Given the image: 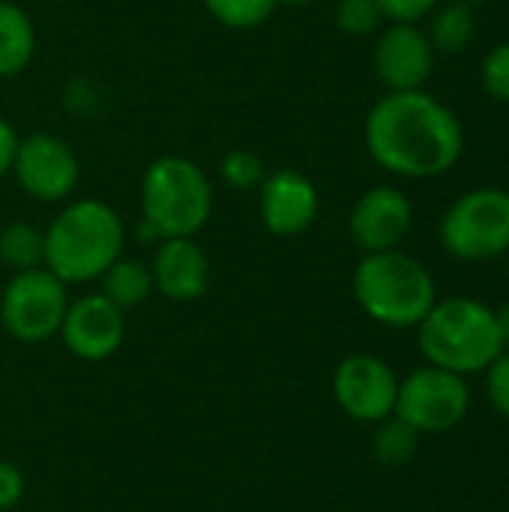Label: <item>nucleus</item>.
I'll list each match as a JSON object with an SVG mask.
<instances>
[{
	"label": "nucleus",
	"mask_w": 509,
	"mask_h": 512,
	"mask_svg": "<svg viewBox=\"0 0 509 512\" xmlns=\"http://www.w3.org/2000/svg\"><path fill=\"white\" fill-rule=\"evenodd\" d=\"M363 141L384 171L408 180L447 174L465 150L459 117L423 90L381 96L366 114Z\"/></svg>",
	"instance_id": "1"
},
{
	"label": "nucleus",
	"mask_w": 509,
	"mask_h": 512,
	"mask_svg": "<svg viewBox=\"0 0 509 512\" xmlns=\"http://www.w3.org/2000/svg\"><path fill=\"white\" fill-rule=\"evenodd\" d=\"M126 228L117 210L96 198L66 204L45 228V267L66 285L99 282L123 255Z\"/></svg>",
	"instance_id": "2"
},
{
	"label": "nucleus",
	"mask_w": 509,
	"mask_h": 512,
	"mask_svg": "<svg viewBox=\"0 0 509 512\" xmlns=\"http://www.w3.org/2000/svg\"><path fill=\"white\" fill-rule=\"evenodd\" d=\"M213 213V183L204 168L186 156H162L141 177V225L144 243L195 237Z\"/></svg>",
	"instance_id": "3"
},
{
	"label": "nucleus",
	"mask_w": 509,
	"mask_h": 512,
	"mask_svg": "<svg viewBox=\"0 0 509 512\" xmlns=\"http://www.w3.org/2000/svg\"><path fill=\"white\" fill-rule=\"evenodd\" d=\"M417 342L429 366L462 378L483 375L504 351L495 309L474 297L435 300L429 315L417 324Z\"/></svg>",
	"instance_id": "4"
},
{
	"label": "nucleus",
	"mask_w": 509,
	"mask_h": 512,
	"mask_svg": "<svg viewBox=\"0 0 509 512\" xmlns=\"http://www.w3.org/2000/svg\"><path fill=\"white\" fill-rule=\"evenodd\" d=\"M351 291L357 306L381 327L411 330L438 300V288L426 264L402 249L369 252L354 270Z\"/></svg>",
	"instance_id": "5"
},
{
	"label": "nucleus",
	"mask_w": 509,
	"mask_h": 512,
	"mask_svg": "<svg viewBox=\"0 0 509 512\" xmlns=\"http://www.w3.org/2000/svg\"><path fill=\"white\" fill-rule=\"evenodd\" d=\"M441 246L468 264H483L509 252V192L483 186L456 198L441 216Z\"/></svg>",
	"instance_id": "6"
},
{
	"label": "nucleus",
	"mask_w": 509,
	"mask_h": 512,
	"mask_svg": "<svg viewBox=\"0 0 509 512\" xmlns=\"http://www.w3.org/2000/svg\"><path fill=\"white\" fill-rule=\"evenodd\" d=\"M468 414H471V387L468 378L456 372L426 363L399 381L393 417H399L420 435L453 432L468 420Z\"/></svg>",
	"instance_id": "7"
},
{
	"label": "nucleus",
	"mask_w": 509,
	"mask_h": 512,
	"mask_svg": "<svg viewBox=\"0 0 509 512\" xmlns=\"http://www.w3.org/2000/svg\"><path fill=\"white\" fill-rule=\"evenodd\" d=\"M69 285L57 279L48 267L15 273L0 294V324L3 330L27 345L48 342L60 333L63 315L69 309Z\"/></svg>",
	"instance_id": "8"
},
{
	"label": "nucleus",
	"mask_w": 509,
	"mask_h": 512,
	"mask_svg": "<svg viewBox=\"0 0 509 512\" xmlns=\"http://www.w3.org/2000/svg\"><path fill=\"white\" fill-rule=\"evenodd\" d=\"M399 375L375 354H351L333 372V399L357 423L375 426L396 411Z\"/></svg>",
	"instance_id": "9"
},
{
	"label": "nucleus",
	"mask_w": 509,
	"mask_h": 512,
	"mask_svg": "<svg viewBox=\"0 0 509 512\" xmlns=\"http://www.w3.org/2000/svg\"><path fill=\"white\" fill-rule=\"evenodd\" d=\"M12 174L30 198L42 204H57L75 192L81 165H78L75 150L63 138L36 132V135L18 138Z\"/></svg>",
	"instance_id": "10"
},
{
	"label": "nucleus",
	"mask_w": 509,
	"mask_h": 512,
	"mask_svg": "<svg viewBox=\"0 0 509 512\" xmlns=\"http://www.w3.org/2000/svg\"><path fill=\"white\" fill-rule=\"evenodd\" d=\"M57 336L72 357L84 363H102L114 357L126 339V312L102 294H84L69 300Z\"/></svg>",
	"instance_id": "11"
},
{
	"label": "nucleus",
	"mask_w": 509,
	"mask_h": 512,
	"mask_svg": "<svg viewBox=\"0 0 509 512\" xmlns=\"http://www.w3.org/2000/svg\"><path fill=\"white\" fill-rule=\"evenodd\" d=\"M318 189L297 168H276L258 186V216L273 237H297L318 216Z\"/></svg>",
	"instance_id": "12"
},
{
	"label": "nucleus",
	"mask_w": 509,
	"mask_h": 512,
	"mask_svg": "<svg viewBox=\"0 0 509 512\" xmlns=\"http://www.w3.org/2000/svg\"><path fill=\"white\" fill-rule=\"evenodd\" d=\"M414 225V207L396 186H375L363 192L348 216L351 240L369 252H390L405 243Z\"/></svg>",
	"instance_id": "13"
},
{
	"label": "nucleus",
	"mask_w": 509,
	"mask_h": 512,
	"mask_svg": "<svg viewBox=\"0 0 509 512\" xmlns=\"http://www.w3.org/2000/svg\"><path fill=\"white\" fill-rule=\"evenodd\" d=\"M375 75L390 93L423 90L435 69V48L423 27L417 24H390L375 42Z\"/></svg>",
	"instance_id": "14"
},
{
	"label": "nucleus",
	"mask_w": 509,
	"mask_h": 512,
	"mask_svg": "<svg viewBox=\"0 0 509 512\" xmlns=\"http://www.w3.org/2000/svg\"><path fill=\"white\" fill-rule=\"evenodd\" d=\"M150 273L153 291L174 303H192L210 288V258L195 243V237H174L156 243Z\"/></svg>",
	"instance_id": "15"
},
{
	"label": "nucleus",
	"mask_w": 509,
	"mask_h": 512,
	"mask_svg": "<svg viewBox=\"0 0 509 512\" xmlns=\"http://www.w3.org/2000/svg\"><path fill=\"white\" fill-rule=\"evenodd\" d=\"M36 54L33 18L12 0H0V78L21 75Z\"/></svg>",
	"instance_id": "16"
},
{
	"label": "nucleus",
	"mask_w": 509,
	"mask_h": 512,
	"mask_svg": "<svg viewBox=\"0 0 509 512\" xmlns=\"http://www.w3.org/2000/svg\"><path fill=\"white\" fill-rule=\"evenodd\" d=\"M102 297H108L117 309L129 312L135 306H141L150 294H153V273L150 264L138 261V258H117L102 276Z\"/></svg>",
	"instance_id": "17"
},
{
	"label": "nucleus",
	"mask_w": 509,
	"mask_h": 512,
	"mask_svg": "<svg viewBox=\"0 0 509 512\" xmlns=\"http://www.w3.org/2000/svg\"><path fill=\"white\" fill-rule=\"evenodd\" d=\"M0 261L12 273L45 267V231L30 222H9L0 231Z\"/></svg>",
	"instance_id": "18"
},
{
	"label": "nucleus",
	"mask_w": 509,
	"mask_h": 512,
	"mask_svg": "<svg viewBox=\"0 0 509 512\" xmlns=\"http://www.w3.org/2000/svg\"><path fill=\"white\" fill-rule=\"evenodd\" d=\"M426 36H429V42H432L435 51H441V54H459L474 39V12H471V6L462 3V0L441 6L432 15V24H429Z\"/></svg>",
	"instance_id": "19"
},
{
	"label": "nucleus",
	"mask_w": 509,
	"mask_h": 512,
	"mask_svg": "<svg viewBox=\"0 0 509 512\" xmlns=\"http://www.w3.org/2000/svg\"><path fill=\"white\" fill-rule=\"evenodd\" d=\"M420 432H414L408 423H402L399 417H387L381 423H375V435H372V456L384 465V468H405L417 450H420Z\"/></svg>",
	"instance_id": "20"
},
{
	"label": "nucleus",
	"mask_w": 509,
	"mask_h": 512,
	"mask_svg": "<svg viewBox=\"0 0 509 512\" xmlns=\"http://www.w3.org/2000/svg\"><path fill=\"white\" fill-rule=\"evenodd\" d=\"M204 9L231 30H255L279 9L276 0H204Z\"/></svg>",
	"instance_id": "21"
},
{
	"label": "nucleus",
	"mask_w": 509,
	"mask_h": 512,
	"mask_svg": "<svg viewBox=\"0 0 509 512\" xmlns=\"http://www.w3.org/2000/svg\"><path fill=\"white\" fill-rule=\"evenodd\" d=\"M219 174L231 189H258L261 180L267 177V168L258 153H252L246 147H234L222 156Z\"/></svg>",
	"instance_id": "22"
},
{
	"label": "nucleus",
	"mask_w": 509,
	"mask_h": 512,
	"mask_svg": "<svg viewBox=\"0 0 509 512\" xmlns=\"http://www.w3.org/2000/svg\"><path fill=\"white\" fill-rule=\"evenodd\" d=\"M384 15L378 0H339L336 24L348 36H372L381 27Z\"/></svg>",
	"instance_id": "23"
},
{
	"label": "nucleus",
	"mask_w": 509,
	"mask_h": 512,
	"mask_svg": "<svg viewBox=\"0 0 509 512\" xmlns=\"http://www.w3.org/2000/svg\"><path fill=\"white\" fill-rule=\"evenodd\" d=\"M480 78H483V87L492 99L509 105V42H501L498 48H492L486 54Z\"/></svg>",
	"instance_id": "24"
},
{
	"label": "nucleus",
	"mask_w": 509,
	"mask_h": 512,
	"mask_svg": "<svg viewBox=\"0 0 509 512\" xmlns=\"http://www.w3.org/2000/svg\"><path fill=\"white\" fill-rule=\"evenodd\" d=\"M483 375H486L489 405L495 408L498 417H504L509 423V351H501Z\"/></svg>",
	"instance_id": "25"
},
{
	"label": "nucleus",
	"mask_w": 509,
	"mask_h": 512,
	"mask_svg": "<svg viewBox=\"0 0 509 512\" xmlns=\"http://www.w3.org/2000/svg\"><path fill=\"white\" fill-rule=\"evenodd\" d=\"M378 6L390 24H417L435 12L438 0H378Z\"/></svg>",
	"instance_id": "26"
},
{
	"label": "nucleus",
	"mask_w": 509,
	"mask_h": 512,
	"mask_svg": "<svg viewBox=\"0 0 509 512\" xmlns=\"http://www.w3.org/2000/svg\"><path fill=\"white\" fill-rule=\"evenodd\" d=\"M24 492H27V480H24L21 468L15 462L0 459V512L18 507Z\"/></svg>",
	"instance_id": "27"
},
{
	"label": "nucleus",
	"mask_w": 509,
	"mask_h": 512,
	"mask_svg": "<svg viewBox=\"0 0 509 512\" xmlns=\"http://www.w3.org/2000/svg\"><path fill=\"white\" fill-rule=\"evenodd\" d=\"M15 150H18V132L12 129L9 120L0 117V177H6L12 171Z\"/></svg>",
	"instance_id": "28"
},
{
	"label": "nucleus",
	"mask_w": 509,
	"mask_h": 512,
	"mask_svg": "<svg viewBox=\"0 0 509 512\" xmlns=\"http://www.w3.org/2000/svg\"><path fill=\"white\" fill-rule=\"evenodd\" d=\"M495 321H498V336H501V345L504 351H509V300L504 306L495 309Z\"/></svg>",
	"instance_id": "29"
},
{
	"label": "nucleus",
	"mask_w": 509,
	"mask_h": 512,
	"mask_svg": "<svg viewBox=\"0 0 509 512\" xmlns=\"http://www.w3.org/2000/svg\"><path fill=\"white\" fill-rule=\"evenodd\" d=\"M312 0H276V6H291V9H300V6H309Z\"/></svg>",
	"instance_id": "30"
},
{
	"label": "nucleus",
	"mask_w": 509,
	"mask_h": 512,
	"mask_svg": "<svg viewBox=\"0 0 509 512\" xmlns=\"http://www.w3.org/2000/svg\"><path fill=\"white\" fill-rule=\"evenodd\" d=\"M462 3H468V6H474V3H489V0H462Z\"/></svg>",
	"instance_id": "31"
},
{
	"label": "nucleus",
	"mask_w": 509,
	"mask_h": 512,
	"mask_svg": "<svg viewBox=\"0 0 509 512\" xmlns=\"http://www.w3.org/2000/svg\"><path fill=\"white\" fill-rule=\"evenodd\" d=\"M507 279H509V252H507Z\"/></svg>",
	"instance_id": "32"
}]
</instances>
